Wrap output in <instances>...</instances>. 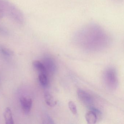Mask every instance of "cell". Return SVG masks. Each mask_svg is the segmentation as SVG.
Listing matches in <instances>:
<instances>
[{"mask_svg": "<svg viewBox=\"0 0 124 124\" xmlns=\"http://www.w3.org/2000/svg\"><path fill=\"white\" fill-rule=\"evenodd\" d=\"M68 106L72 112V114H74V115L77 114V106L75 103L72 101H70L69 102Z\"/></svg>", "mask_w": 124, "mask_h": 124, "instance_id": "14", "label": "cell"}, {"mask_svg": "<svg viewBox=\"0 0 124 124\" xmlns=\"http://www.w3.org/2000/svg\"><path fill=\"white\" fill-rule=\"evenodd\" d=\"M77 94L78 99L82 103L87 106L91 107L93 102V99L91 95L81 89L77 90Z\"/></svg>", "mask_w": 124, "mask_h": 124, "instance_id": "4", "label": "cell"}, {"mask_svg": "<svg viewBox=\"0 0 124 124\" xmlns=\"http://www.w3.org/2000/svg\"><path fill=\"white\" fill-rule=\"evenodd\" d=\"M20 102L23 112L27 115L31 111L32 106V100L29 96H22L20 99Z\"/></svg>", "mask_w": 124, "mask_h": 124, "instance_id": "5", "label": "cell"}, {"mask_svg": "<svg viewBox=\"0 0 124 124\" xmlns=\"http://www.w3.org/2000/svg\"><path fill=\"white\" fill-rule=\"evenodd\" d=\"M33 66L39 72V74L47 75V72L44 64L38 61H35L32 63Z\"/></svg>", "mask_w": 124, "mask_h": 124, "instance_id": "10", "label": "cell"}, {"mask_svg": "<svg viewBox=\"0 0 124 124\" xmlns=\"http://www.w3.org/2000/svg\"><path fill=\"white\" fill-rule=\"evenodd\" d=\"M4 116L6 124H14L12 112L10 107H8L5 109L4 111Z\"/></svg>", "mask_w": 124, "mask_h": 124, "instance_id": "8", "label": "cell"}, {"mask_svg": "<svg viewBox=\"0 0 124 124\" xmlns=\"http://www.w3.org/2000/svg\"><path fill=\"white\" fill-rule=\"evenodd\" d=\"M0 54L5 56H11L14 55V52L10 49L0 45Z\"/></svg>", "mask_w": 124, "mask_h": 124, "instance_id": "11", "label": "cell"}, {"mask_svg": "<svg viewBox=\"0 0 124 124\" xmlns=\"http://www.w3.org/2000/svg\"><path fill=\"white\" fill-rule=\"evenodd\" d=\"M74 39L80 45L88 47H98L105 45L108 41V34L97 24L90 23L78 30Z\"/></svg>", "mask_w": 124, "mask_h": 124, "instance_id": "1", "label": "cell"}, {"mask_svg": "<svg viewBox=\"0 0 124 124\" xmlns=\"http://www.w3.org/2000/svg\"><path fill=\"white\" fill-rule=\"evenodd\" d=\"M85 118L88 124H94L96 123L98 117L95 113L93 111L91 110L85 114Z\"/></svg>", "mask_w": 124, "mask_h": 124, "instance_id": "7", "label": "cell"}, {"mask_svg": "<svg viewBox=\"0 0 124 124\" xmlns=\"http://www.w3.org/2000/svg\"><path fill=\"white\" fill-rule=\"evenodd\" d=\"M5 16V14L3 13L2 11L1 10V8H0V19L2 18Z\"/></svg>", "mask_w": 124, "mask_h": 124, "instance_id": "16", "label": "cell"}, {"mask_svg": "<svg viewBox=\"0 0 124 124\" xmlns=\"http://www.w3.org/2000/svg\"><path fill=\"white\" fill-rule=\"evenodd\" d=\"M9 34L8 30L2 26H0V35L8 36Z\"/></svg>", "mask_w": 124, "mask_h": 124, "instance_id": "15", "label": "cell"}, {"mask_svg": "<svg viewBox=\"0 0 124 124\" xmlns=\"http://www.w3.org/2000/svg\"><path fill=\"white\" fill-rule=\"evenodd\" d=\"M43 123V124H54L55 123L53 120L47 113H44L42 115Z\"/></svg>", "mask_w": 124, "mask_h": 124, "instance_id": "13", "label": "cell"}, {"mask_svg": "<svg viewBox=\"0 0 124 124\" xmlns=\"http://www.w3.org/2000/svg\"><path fill=\"white\" fill-rule=\"evenodd\" d=\"M44 98L46 103L49 106L54 107L56 104V101L48 91H45L44 93Z\"/></svg>", "mask_w": 124, "mask_h": 124, "instance_id": "9", "label": "cell"}, {"mask_svg": "<svg viewBox=\"0 0 124 124\" xmlns=\"http://www.w3.org/2000/svg\"><path fill=\"white\" fill-rule=\"evenodd\" d=\"M104 79L106 85L111 89H116L118 84L117 75L116 70L114 68H108L104 72Z\"/></svg>", "mask_w": 124, "mask_h": 124, "instance_id": "3", "label": "cell"}, {"mask_svg": "<svg viewBox=\"0 0 124 124\" xmlns=\"http://www.w3.org/2000/svg\"><path fill=\"white\" fill-rule=\"evenodd\" d=\"M47 72L49 71L51 73H54L55 71V64L52 58L48 56H46L45 58L43 60V63Z\"/></svg>", "mask_w": 124, "mask_h": 124, "instance_id": "6", "label": "cell"}, {"mask_svg": "<svg viewBox=\"0 0 124 124\" xmlns=\"http://www.w3.org/2000/svg\"><path fill=\"white\" fill-rule=\"evenodd\" d=\"M39 80L41 85L43 87H47L48 85V80L47 75L44 74H39Z\"/></svg>", "mask_w": 124, "mask_h": 124, "instance_id": "12", "label": "cell"}, {"mask_svg": "<svg viewBox=\"0 0 124 124\" xmlns=\"http://www.w3.org/2000/svg\"><path fill=\"white\" fill-rule=\"evenodd\" d=\"M0 8L5 16L19 25H23L25 19L23 13L17 7L8 0H0Z\"/></svg>", "mask_w": 124, "mask_h": 124, "instance_id": "2", "label": "cell"}]
</instances>
